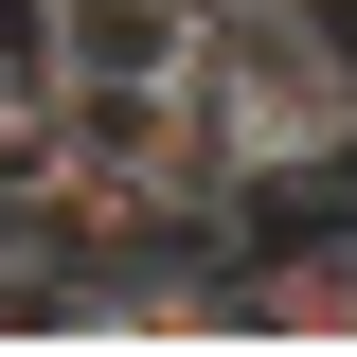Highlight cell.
<instances>
[{
  "label": "cell",
  "instance_id": "cell-1",
  "mask_svg": "<svg viewBox=\"0 0 357 357\" xmlns=\"http://www.w3.org/2000/svg\"><path fill=\"white\" fill-rule=\"evenodd\" d=\"M178 89L232 143V178H340L357 161V18L340 0H197Z\"/></svg>",
  "mask_w": 357,
  "mask_h": 357
},
{
  "label": "cell",
  "instance_id": "cell-2",
  "mask_svg": "<svg viewBox=\"0 0 357 357\" xmlns=\"http://www.w3.org/2000/svg\"><path fill=\"white\" fill-rule=\"evenodd\" d=\"M232 340H357V232H286L232 268Z\"/></svg>",
  "mask_w": 357,
  "mask_h": 357
},
{
  "label": "cell",
  "instance_id": "cell-3",
  "mask_svg": "<svg viewBox=\"0 0 357 357\" xmlns=\"http://www.w3.org/2000/svg\"><path fill=\"white\" fill-rule=\"evenodd\" d=\"M197 0H36V72H178Z\"/></svg>",
  "mask_w": 357,
  "mask_h": 357
},
{
  "label": "cell",
  "instance_id": "cell-4",
  "mask_svg": "<svg viewBox=\"0 0 357 357\" xmlns=\"http://www.w3.org/2000/svg\"><path fill=\"white\" fill-rule=\"evenodd\" d=\"M36 107H54V72H36V0H0V197L36 178Z\"/></svg>",
  "mask_w": 357,
  "mask_h": 357
}]
</instances>
